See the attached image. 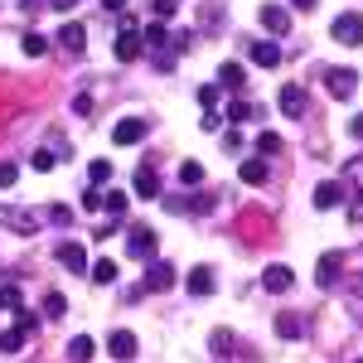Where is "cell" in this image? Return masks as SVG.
Listing matches in <instances>:
<instances>
[{
	"label": "cell",
	"mask_w": 363,
	"mask_h": 363,
	"mask_svg": "<svg viewBox=\"0 0 363 363\" xmlns=\"http://www.w3.org/2000/svg\"><path fill=\"white\" fill-rule=\"evenodd\" d=\"M34 330H39V315H29V310H25V315H20V320L0 335V354H20L29 339H34Z\"/></svg>",
	"instance_id": "6da1fadb"
},
{
	"label": "cell",
	"mask_w": 363,
	"mask_h": 363,
	"mask_svg": "<svg viewBox=\"0 0 363 363\" xmlns=\"http://www.w3.org/2000/svg\"><path fill=\"white\" fill-rule=\"evenodd\" d=\"M140 54H145V39H140V29L126 20V25L116 29V58H121V63H136Z\"/></svg>",
	"instance_id": "7a4b0ae2"
},
{
	"label": "cell",
	"mask_w": 363,
	"mask_h": 363,
	"mask_svg": "<svg viewBox=\"0 0 363 363\" xmlns=\"http://www.w3.org/2000/svg\"><path fill=\"white\" fill-rule=\"evenodd\" d=\"M325 87H330V97L349 102V97H354V87H359V73L339 63V68H330V73H325Z\"/></svg>",
	"instance_id": "3957f363"
},
{
	"label": "cell",
	"mask_w": 363,
	"mask_h": 363,
	"mask_svg": "<svg viewBox=\"0 0 363 363\" xmlns=\"http://www.w3.org/2000/svg\"><path fill=\"white\" fill-rule=\"evenodd\" d=\"M169 286H174V262H160V257H155V262L145 267V277H140V291L150 296V291H169Z\"/></svg>",
	"instance_id": "277c9868"
},
{
	"label": "cell",
	"mask_w": 363,
	"mask_h": 363,
	"mask_svg": "<svg viewBox=\"0 0 363 363\" xmlns=\"http://www.w3.org/2000/svg\"><path fill=\"white\" fill-rule=\"evenodd\" d=\"M291 286H296V272H291L286 262H272V267L262 272V291H267V296H286Z\"/></svg>",
	"instance_id": "5b68a950"
},
{
	"label": "cell",
	"mask_w": 363,
	"mask_h": 363,
	"mask_svg": "<svg viewBox=\"0 0 363 363\" xmlns=\"http://www.w3.org/2000/svg\"><path fill=\"white\" fill-rule=\"evenodd\" d=\"M335 39H339V44H349V49L363 44V15H359V10H344V15L335 20Z\"/></svg>",
	"instance_id": "8992f818"
},
{
	"label": "cell",
	"mask_w": 363,
	"mask_h": 363,
	"mask_svg": "<svg viewBox=\"0 0 363 363\" xmlns=\"http://www.w3.org/2000/svg\"><path fill=\"white\" fill-rule=\"evenodd\" d=\"M344 194H349V184H344V179H325V184H315L310 203H315V208H339Z\"/></svg>",
	"instance_id": "52a82bcc"
},
{
	"label": "cell",
	"mask_w": 363,
	"mask_h": 363,
	"mask_svg": "<svg viewBox=\"0 0 363 363\" xmlns=\"http://www.w3.org/2000/svg\"><path fill=\"white\" fill-rule=\"evenodd\" d=\"M184 286H189L194 301H208V296L218 291V277H213V267H194V272L184 277Z\"/></svg>",
	"instance_id": "ba28073f"
},
{
	"label": "cell",
	"mask_w": 363,
	"mask_h": 363,
	"mask_svg": "<svg viewBox=\"0 0 363 363\" xmlns=\"http://www.w3.org/2000/svg\"><path fill=\"white\" fill-rule=\"evenodd\" d=\"M136 335H131V330H112V335H107V354H112L116 363H131L136 359Z\"/></svg>",
	"instance_id": "9c48e42d"
},
{
	"label": "cell",
	"mask_w": 363,
	"mask_h": 363,
	"mask_svg": "<svg viewBox=\"0 0 363 363\" xmlns=\"http://www.w3.org/2000/svg\"><path fill=\"white\" fill-rule=\"evenodd\" d=\"M339 272H344V252H325V257L315 262V286H325V291H330V286L339 281Z\"/></svg>",
	"instance_id": "30bf717a"
},
{
	"label": "cell",
	"mask_w": 363,
	"mask_h": 363,
	"mask_svg": "<svg viewBox=\"0 0 363 363\" xmlns=\"http://www.w3.org/2000/svg\"><path fill=\"white\" fill-rule=\"evenodd\" d=\"M277 102H281V112H286V116H306V87H301V83H281Z\"/></svg>",
	"instance_id": "8fae6325"
},
{
	"label": "cell",
	"mask_w": 363,
	"mask_h": 363,
	"mask_svg": "<svg viewBox=\"0 0 363 363\" xmlns=\"http://www.w3.org/2000/svg\"><path fill=\"white\" fill-rule=\"evenodd\" d=\"M112 140L116 145H136V140H145V121L140 116H121L112 126Z\"/></svg>",
	"instance_id": "7c38bea8"
},
{
	"label": "cell",
	"mask_w": 363,
	"mask_h": 363,
	"mask_svg": "<svg viewBox=\"0 0 363 363\" xmlns=\"http://www.w3.org/2000/svg\"><path fill=\"white\" fill-rule=\"evenodd\" d=\"M58 44H63V54H83L87 49V29L78 20H68V25L58 29Z\"/></svg>",
	"instance_id": "4fadbf2b"
},
{
	"label": "cell",
	"mask_w": 363,
	"mask_h": 363,
	"mask_svg": "<svg viewBox=\"0 0 363 363\" xmlns=\"http://www.w3.org/2000/svg\"><path fill=\"white\" fill-rule=\"evenodd\" d=\"M0 223L10 228V233H34V228H39V218H34L29 208H0Z\"/></svg>",
	"instance_id": "5bb4252c"
},
{
	"label": "cell",
	"mask_w": 363,
	"mask_h": 363,
	"mask_svg": "<svg viewBox=\"0 0 363 363\" xmlns=\"http://www.w3.org/2000/svg\"><path fill=\"white\" fill-rule=\"evenodd\" d=\"M252 63H257V68H277L281 49L272 44V39H252Z\"/></svg>",
	"instance_id": "9a60e30c"
},
{
	"label": "cell",
	"mask_w": 363,
	"mask_h": 363,
	"mask_svg": "<svg viewBox=\"0 0 363 363\" xmlns=\"http://www.w3.org/2000/svg\"><path fill=\"white\" fill-rule=\"evenodd\" d=\"M262 25L272 29V34H291V15H286V10H281V5H262Z\"/></svg>",
	"instance_id": "2e32d148"
},
{
	"label": "cell",
	"mask_w": 363,
	"mask_h": 363,
	"mask_svg": "<svg viewBox=\"0 0 363 363\" xmlns=\"http://www.w3.org/2000/svg\"><path fill=\"white\" fill-rule=\"evenodd\" d=\"M92 354H97V339L92 335L68 339V363H92Z\"/></svg>",
	"instance_id": "e0dca14e"
},
{
	"label": "cell",
	"mask_w": 363,
	"mask_h": 363,
	"mask_svg": "<svg viewBox=\"0 0 363 363\" xmlns=\"http://www.w3.org/2000/svg\"><path fill=\"white\" fill-rule=\"evenodd\" d=\"M58 262H63L68 272H87V252H83V242H63V247H58Z\"/></svg>",
	"instance_id": "ac0fdd59"
},
{
	"label": "cell",
	"mask_w": 363,
	"mask_h": 363,
	"mask_svg": "<svg viewBox=\"0 0 363 363\" xmlns=\"http://www.w3.org/2000/svg\"><path fill=\"white\" fill-rule=\"evenodd\" d=\"M242 83H247V68H242V63H223V68H218V87L242 92Z\"/></svg>",
	"instance_id": "d6986e66"
},
{
	"label": "cell",
	"mask_w": 363,
	"mask_h": 363,
	"mask_svg": "<svg viewBox=\"0 0 363 363\" xmlns=\"http://www.w3.org/2000/svg\"><path fill=\"white\" fill-rule=\"evenodd\" d=\"M126 242H131V257H150V252H155V233H150V228H131Z\"/></svg>",
	"instance_id": "ffe728a7"
},
{
	"label": "cell",
	"mask_w": 363,
	"mask_h": 363,
	"mask_svg": "<svg viewBox=\"0 0 363 363\" xmlns=\"http://www.w3.org/2000/svg\"><path fill=\"white\" fill-rule=\"evenodd\" d=\"M277 335L281 339H301V335H306V320L291 315V310H281V315H277Z\"/></svg>",
	"instance_id": "44dd1931"
},
{
	"label": "cell",
	"mask_w": 363,
	"mask_h": 363,
	"mask_svg": "<svg viewBox=\"0 0 363 363\" xmlns=\"http://www.w3.org/2000/svg\"><path fill=\"white\" fill-rule=\"evenodd\" d=\"M136 194L140 199H160V179H155V169H150V165L136 169Z\"/></svg>",
	"instance_id": "7402d4cb"
},
{
	"label": "cell",
	"mask_w": 363,
	"mask_h": 363,
	"mask_svg": "<svg viewBox=\"0 0 363 363\" xmlns=\"http://www.w3.org/2000/svg\"><path fill=\"white\" fill-rule=\"evenodd\" d=\"M87 277L97 281V286H116V262H107V257H102V262H92V267H87Z\"/></svg>",
	"instance_id": "603a6c76"
},
{
	"label": "cell",
	"mask_w": 363,
	"mask_h": 363,
	"mask_svg": "<svg viewBox=\"0 0 363 363\" xmlns=\"http://www.w3.org/2000/svg\"><path fill=\"white\" fill-rule=\"evenodd\" d=\"M238 174H242V184H267V160H242Z\"/></svg>",
	"instance_id": "cb8c5ba5"
},
{
	"label": "cell",
	"mask_w": 363,
	"mask_h": 363,
	"mask_svg": "<svg viewBox=\"0 0 363 363\" xmlns=\"http://www.w3.org/2000/svg\"><path fill=\"white\" fill-rule=\"evenodd\" d=\"M228 116H233L238 126H247V121H257V116H262V107H252V102H233V107H228Z\"/></svg>",
	"instance_id": "d4e9b609"
},
{
	"label": "cell",
	"mask_w": 363,
	"mask_h": 363,
	"mask_svg": "<svg viewBox=\"0 0 363 363\" xmlns=\"http://www.w3.org/2000/svg\"><path fill=\"white\" fill-rule=\"evenodd\" d=\"M102 208H107L112 218H121V213H126V194H121V189H107V194H102Z\"/></svg>",
	"instance_id": "484cf974"
},
{
	"label": "cell",
	"mask_w": 363,
	"mask_h": 363,
	"mask_svg": "<svg viewBox=\"0 0 363 363\" xmlns=\"http://www.w3.org/2000/svg\"><path fill=\"white\" fill-rule=\"evenodd\" d=\"M344 184H354V189L363 194V155H354V160L344 165Z\"/></svg>",
	"instance_id": "4316f807"
},
{
	"label": "cell",
	"mask_w": 363,
	"mask_h": 363,
	"mask_svg": "<svg viewBox=\"0 0 363 363\" xmlns=\"http://www.w3.org/2000/svg\"><path fill=\"white\" fill-rule=\"evenodd\" d=\"M87 179H92V189L107 184V179H112V160H92V165H87Z\"/></svg>",
	"instance_id": "83f0119b"
},
{
	"label": "cell",
	"mask_w": 363,
	"mask_h": 363,
	"mask_svg": "<svg viewBox=\"0 0 363 363\" xmlns=\"http://www.w3.org/2000/svg\"><path fill=\"white\" fill-rule=\"evenodd\" d=\"M349 315H354V320L363 325V277L354 281V286H349Z\"/></svg>",
	"instance_id": "f1b7e54d"
},
{
	"label": "cell",
	"mask_w": 363,
	"mask_h": 363,
	"mask_svg": "<svg viewBox=\"0 0 363 363\" xmlns=\"http://www.w3.org/2000/svg\"><path fill=\"white\" fill-rule=\"evenodd\" d=\"M179 179H184L189 189H194V184H203V165H199V160H184V165H179Z\"/></svg>",
	"instance_id": "f546056e"
},
{
	"label": "cell",
	"mask_w": 363,
	"mask_h": 363,
	"mask_svg": "<svg viewBox=\"0 0 363 363\" xmlns=\"http://www.w3.org/2000/svg\"><path fill=\"white\" fill-rule=\"evenodd\" d=\"M63 310H68V301H63L58 291H49V296H44V320H58Z\"/></svg>",
	"instance_id": "4dcf8cb0"
},
{
	"label": "cell",
	"mask_w": 363,
	"mask_h": 363,
	"mask_svg": "<svg viewBox=\"0 0 363 363\" xmlns=\"http://www.w3.org/2000/svg\"><path fill=\"white\" fill-rule=\"evenodd\" d=\"M20 49H25L29 58H39L44 49H49V39H44V34H25V39H20Z\"/></svg>",
	"instance_id": "1f68e13d"
},
{
	"label": "cell",
	"mask_w": 363,
	"mask_h": 363,
	"mask_svg": "<svg viewBox=\"0 0 363 363\" xmlns=\"http://www.w3.org/2000/svg\"><path fill=\"white\" fill-rule=\"evenodd\" d=\"M281 145H286V140H281L277 131H262V136H257V150H262V155H277Z\"/></svg>",
	"instance_id": "d6a6232c"
},
{
	"label": "cell",
	"mask_w": 363,
	"mask_h": 363,
	"mask_svg": "<svg viewBox=\"0 0 363 363\" xmlns=\"http://www.w3.org/2000/svg\"><path fill=\"white\" fill-rule=\"evenodd\" d=\"M29 165H34V169H54L58 165V150H34V155H29Z\"/></svg>",
	"instance_id": "836d02e7"
},
{
	"label": "cell",
	"mask_w": 363,
	"mask_h": 363,
	"mask_svg": "<svg viewBox=\"0 0 363 363\" xmlns=\"http://www.w3.org/2000/svg\"><path fill=\"white\" fill-rule=\"evenodd\" d=\"M233 349H238V344H233V335H228V330H218V335H213V354H233Z\"/></svg>",
	"instance_id": "e575fe53"
},
{
	"label": "cell",
	"mask_w": 363,
	"mask_h": 363,
	"mask_svg": "<svg viewBox=\"0 0 363 363\" xmlns=\"http://www.w3.org/2000/svg\"><path fill=\"white\" fill-rule=\"evenodd\" d=\"M199 102H203V112H213V102H218V87L203 83V87H199Z\"/></svg>",
	"instance_id": "d590c367"
},
{
	"label": "cell",
	"mask_w": 363,
	"mask_h": 363,
	"mask_svg": "<svg viewBox=\"0 0 363 363\" xmlns=\"http://www.w3.org/2000/svg\"><path fill=\"white\" fill-rule=\"evenodd\" d=\"M15 179H20V169L10 165V160H0V189H10V184H15Z\"/></svg>",
	"instance_id": "8d00e7d4"
},
{
	"label": "cell",
	"mask_w": 363,
	"mask_h": 363,
	"mask_svg": "<svg viewBox=\"0 0 363 363\" xmlns=\"http://www.w3.org/2000/svg\"><path fill=\"white\" fill-rule=\"evenodd\" d=\"M223 150H228V155H238V150H242V131H223Z\"/></svg>",
	"instance_id": "74e56055"
},
{
	"label": "cell",
	"mask_w": 363,
	"mask_h": 363,
	"mask_svg": "<svg viewBox=\"0 0 363 363\" xmlns=\"http://www.w3.org/2000/svg\"><path fill=\"white\" fill-rule=\"evenodd\" d=\"M49 218H54V223H73V208H68V203H54Z\"/></svg>",
	"instance_id": "f35d334b"
},
{
	"label": "cell",
	"mask_w": 363,
	"mask_h": 363,
	"mask_svg": "<svg viewBox=\"0 0 363 363\" xmlns=\"http://www.w3.org/2000/svg\"><path fill=\"white\" fill-rule=\"evenodd\" d=\"M150 10H155V20H169L174 15V0H150Z\"/></svg>",
	"instance_id": "ab89813d"
},
{
	"label": "cell",
	"mask_w": 363,
	"mask_h": 363,
	"mask_svg": "<svg viewBox=\"0 0 363 363\" xmlns=\"http://www.w3.org/2000/svg\"><path fill=\"white\" fill-rule=\"evenodd\" d=\"M112 233H121V223H92V238H97V242L112 238Z\"/></svg>",
	"instance_id": "60d3db41"
},
{
	"label": "cell",
	"mask_w": 363,
	"mask_h": 363,
	"mask_svg": "<svg viewBox=\"0 0 363 363\" xmlns=\"http://www.w3.org/2000/svg\"><path fill=\"white\" fill-rule=\"evenodd\" d=\"M199 126H203V131H218V126H223V116H218V112H203V121H199Z\"/></svg>",
	"instance_id": "b9f144b4"
},
{
	"label": "cell",
	"mask_w": 363,
	"mask_h": 363,
	"mask_svg": "<svg viewBox=\"0 0 363 363\" xmlns=\"http://www.w3.org/2000/svg\"><path fill=\"white\" fill-rule=\"evenodd\" d=\"M83 208H102V189H87V194H83Z\"/></svg>",
	"instance_id": "7bdbcfd3"
},
{
	"label": "cell",
	"mask_w": 363,
	"mask_h": 363,
	"mask_svg": "<svg viewBox=\"0 0 363 363\" xmlns=\"http://www.w3.org/2000/svg\"><path fill=\"white\" fill-rule=\"evenodd\" d=\"M349 136H354V140H363V112L354 116V121H349Z\"/></svg>",
	"instance_id": "ee69618b"
},
{
	"label": "cell",
	"mask_w": 363,
	"mask_h": 363,
	"mask_svg": "<svg viewBox=\"0 0 363 363\" xmlns=\"http://www.w3.org/2000/svg\"><path fill=\"white\" fill-rule=\"evenodd\" d=\"M349 218H354V223L363 228V199H354V208H349Z\"/></svg>",
	"instance_id": "f6af8a7d"
},
{
	"label": "cell",
	"mask_w": 363,
	"mask_h": 363,
	"mask_svg": "<svg viewBox=\"0 0 363 363\" xmlns=\"http://www.w3.org/2000/svg\"><path fill=\"white\" fill-rule=\"evenodd\" d=\"M102 10H126V0H102Z\"/></svg>",
	"instance_id": "bcb514c9"
},
{
	"label": "cell",
	"mask_w": 363,
	"mask_h": 363,
	"mask_svg": "<svg viewBox=\"0 0 363 363\" xmlns=\"http://www.w3.org/2000/svg\"><path fill=\"white\" fill-rule=\"evenodd\" d=\"M291 5H296V10H315L320 0H291Z\"/></svg>",
	"instance_id": "7dc6e473"
},
{
	"label": "cell",
	"mask_w": 363,
	"mask_h": 363,
	"mask_svg": "<svg viewBox=\"0 0 363 363\" xmlns=\"http://www.w3.org/2000/svg\"><path fill=\"white\" fill-rule=\"evenodd\" d=\"M49 5H54V10H73L78 0H49Z\"/></svg>",
	"instance_id": "c3c4849f"
},
{
	"label": "cell",
	"mask_w": 363,
	"mask_h": 363,
	"mask_svg": "<svg viewBox=\"0 0 363 363\" xmlns=\"http://www.w3.org/2000/svg\"><path fill=\"white\" fill-rule=\"evenodd\" d=\"M25 5H29V0H25Z\"/></svg>",
	"instance_id": "681fc988"
},
{
	"label": "cell",
	"mask_w": 363,
	"mask_h": 363,
	"mask_svg": "<svg viewBox=\"0 0 363 363\" xmlns=\"http://www.w3.org/2000/svg\"><path fill=\"white\" fill-rule=\"evenodd\" d=\"M359 363H363V359H359Z\"/></svg>",
	"instance_id": "f907efd6"
}]
</instances>
